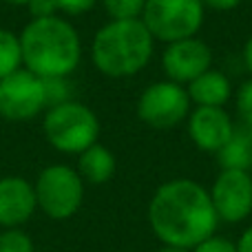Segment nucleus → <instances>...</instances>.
<instances>
[{"label": "nucleus", "mask_w": 252, "mask_h": 252, "mask_svg": "<svg viewBox=\"0 0 252 252\" xmlns=\"http://www.w3.org/2000/svg\"><path fill=\"white\" fill-rule=\"evenodd\" d=\"M148 226L153 235L168 246L192 250L217 232L219 217L208 188L188 177L164 182L148 201Z\"/></svg>", "instance_id": "obj_1"}, {"label": "nucleus", "mask_w": 252, "mask_h": 252, "mask_svg": "<svg viewBox=\"0 0 252 252\" xmlns=\"http://www.w3.org/2000/svg\"><path fill=\"white\" fill-rule=\"evenodd\" d=\"M18 35L22 66L40 78H69L82 60V40L78 29L60 13L31 18Z\"/></svg>", "instance_id": "obj_2"}, {"label": "nucleus", "mask_w": 252, "mask_h": 252, "mask_svg": "<svg viewBox=\"0 0 252 252\" xmlns=\"http://www.w3.org/2000/svg\"><path fill=\"white\" fill-rule=\"evenodd\" d=\"M155 38L142 20H109L91 42L93 66L113 80L133 78L148 66Z\"/></svg>", "instance_id": "obj_3"}, {"label": "nucleus", "mask_w": 252, "mask_h": 252, "mask_svg": "<svg viewBox=\"0 0 252 252\" xmlns=\"http://www.w3.org/2000/svg\"><path fill=\"white\" fill-rule=\"evenodd\" d=\"M42 133L56 151L80 155L100 139V120L91 106L66 100L44 111Z\"/></svg>", "instance_id": "obj_4"}, {"label": "nucleus", "mask_w": 252, "mask_h": 252, "mask_svg": "<svg viewBox=\"0 0 252 252\" xmlns=\"http://www.w3.org/2000/svg\"><path fill=\"white\" fill-rule=\"evenodd\" d=\"M38 210L53 221L71 219L84 201V179L66 164H51L38 173L33 182Z\"/></svg>", "instance_id": "obj_5"}, {"label": "nucleus", "mask_w": 252, "mask_h": 252, "mask_svg": "<svg viewBox=\"0 0 252 252\" xmlns=\"http://www.w3.org/2000/svg\"><path fill=\"white\" fill-rule=\"evenodd\" d=\"M206 7L201 0H146L139 20L155 42L168 44L175 40L195 38L204 27Z\"/></svg>", "instance_id": "obj_6"}, {"label": "nucleus", "mask_w": 252, "mask_h": 252, "mask_svg": "<svg viewBox=\"0 0 252 252\" xmlns=\"http://www.w3.org/2000/svg\"><path fill=\"white\" fill-rule=\"evenodd\" d=\"M190 109L192 102L186 87L173 80L148 84L137 97V118L155 130H168L186 122Z\"/></svg>", "instance_id": "obj_7"}, {"label": "nucleus", "mask_w": 252, "mask_h": 252, "mask_svg": "<svg viewBox=\"0 0 252 252\" xmlns=\"http://www.w3.org/2000/svg\"><path fill=\"white\" fill-rule=\"evenodd\" d=\"M49 109L44 78L25 66L0 80V115L11 122H27Z\"/></svg>", "instance_id": "obj_8"}, {"label": "nucleus", "mask_w": 252, "mask_h": 252, "mask_svg": "<svg viewBox=\"0 0 252 252\" xmlns=\"http://www.w3.org/2000/svg\"><path fill=\"white\" fill-rule=\"evenodd\" d=\"M208 192L219 221L241 223L252 215V173L248 170L221 168Z\"/></svg>", "instance_id": "obj_9"}, {"label": "nucleus", "mask_w": 252, "mask_h": 252, "mask_svg": "<svg viewBox=\"0 0 252 252\" xmlns=\"http://www.w3.org/2000/svg\"><path fill=\"white\" fill-rule=\"evenodd\" d=\"M213 66V51L201 38H184L168 42L161 53V69L166 80H173L186 87L204 71Z\"/></svg>", "instance_id": "obj_10"}, {"label": "nucleus", "mask_w": 252, "mask_h": 252, "mask_svg": "<svg viewBox=\"0 0 252 252\" xmlns=\"http://www.w3.org/2000/svg\"><path fill=\"white\" fill-rule=\"evenodd\" d=\"M235 120L223 106H195L186 118V130L197 151L217 155L235 133Z\"/></svg>", "instance_id": "obj_11"}, {"label": "nucleus", "mask_w": 252, "mask_h": 252, "mask_svg": "<svg viewBox=\"0 0 252 252\" xmlns=\"http://www.w3.org/2000/svg\"><path fill=\"white\" fill-rule=\"evenodd\" d=\"M38 210L33 184L20 175L0 177V228H20Z\"/></svg>", "instance_id": "obj_12"}, {"label": "nucleus", "mask_w": 252, "mask_h": 252, "mask_svg": "<svg viewBox=\"0 0 252 252\" xmlns=\"http://www.w3.org/2000/svg\"><path fill=\"white\" fill-rule=\"evenodd\" d=\"M186 91L195 106H226L232 97V82L226 73L210 66L186 84Z\"/></svg>", "instance_id": "obj_13"}, {"label": "nucleus", "mask_w": 252, "mask_h": 252, "mask_svg": "<svg viewBox=\"0 0 252 252\" xmlns=\"http://www.w3.org/2000/svg\"><path fill=\"white\" fill-rule=\"evenodd\" d=\"M118 168L115 155L104 146V144L95 142L78 155V173L84 179V184H93V186H102V184L111 182Z\"/></svg>", "instance_id": "obj_14"}, {"label": "nucleus", "mask_w": 252, "mask_h": 252, "mask_svg": "<svg viewBox=\"0 0 252 252\" xmlns=\"http://www.w3.org/2000/svg\"><path fill=\"white\" fill-rule=\"evenodd\" d=\"M221 168H239L252 173V126L239 124L228 144L217 153Z\"/></svg>", "instance_id": "obj_15"}, {"label": "nucleus", "mask_w": 252, "mask_h": 252, "mask_svg": "<svg viewBox=\"0 0 252 252\" xmlns=\"http://www.w3.org/2000/svg\"><path fill=\"white\" fill-rule=\"evenodd\" d=\"M22 69L20 35L9 29H0V80Z\"/></svg>", "instance_id": "obj_16"}, {"label": "nucleus", "mask_w": 252, "mask_h": 252, "mask_svg": "<svg viewBox=\"0 0 252 252\" xmlns=\"http://www.w3.org/2000/svg\"><path fill=\"white\" fill-rule=\"evenodd\" d=\"M111 20H139L146 0H100Z\"/></svg>", "instance_id": "obj_17"}, {"label": "nucleus", "mask_w": 252, "mask_h": 252, "mask_svg": "<svg viewBox=\"0 0 252 252\" xmlns=\"http://www.w3.org/2000/svg\"><path fill=\"white\" fill-rule=\"evenodd\" d=\"M0 252H35L33 239L22 228H2L0 230Z\"/></svg>", "instance_id": "obj_18"}, {"label": "nucleus", "mask_w": 252, "mask_h": 252, "mask_svg": "<svg viewBox=\"0 0 252 252\" xmlns=\"http://www.w3.org/2000/svg\"><path fill=\"white\" fill-rule=\"evenodd\" d=\"M237 115L239 122L252 126V78H248L239 89H237Z\"/></svg>", "instance_id": "obj_19"}, {"label": "nucleus", "mask_w": 252, "mask_h": 252, "mask_svg": "<svg viewBox=\"0 0 252 252\" xmlns=\"http://www.w3.org/2000/svg\"><path fill=\"white\" fill-rule=\"evenodd\" d=\"M190 252H237V246L232 244L230 239H226V237L215 232L213 237H208V239H204L201 244H197Z\"/></svg>", "instance_id": "obj_20"}, {"label": "nucleus", "mask_w": 252, "mask_h": 252, "mask_svg": "<svg viewBox=\"0 0 252 252\" xmlns=\"http://www.w3.org/2000/svg\"><path fill=\"white\" fill-rule=\"evenodd\" d=\"M60 13H66V16H82V13L91 11L100 0H56Z\"/></svg>", "instance_id": "obj_21"}, {"label": "nucleus", "mask_w": 252, "mask_h": 252, "mask_svg": "<svg viewBox=\"0 0 252 252\" xmlns=\"http://www.w3.org/2000/svg\"><path fill=\"white\" fill-rule=\"evenodd\" d=\"M27 9H29L31 18H49V16H58L60 13L56 0H29Z\"/></svg>", "instance_id": "obj_22"}, {"label": "nucleus", "mask_w": 252, "mask_h": 252, "mask_svg": "<svg viewBox=\"0 0 252 252\" xmlns=\"http://www.w3.org/2000/svg\"><path fill=\"white\" fill-rule=\"evenodd\" d=\"M201 4L213 11H232L241 4V0H201Z\"/></svg>", "instance_id": "obj_23"}, {"label": "nucleus", "mask_w": 252, "mask_h": 252, "mask_svg": "<svg viewBox=\"0 0 252 252\" xmlns=\"http://www.w3.org/2000/svg\"><path fill=\"white\" fill-rule=\"evenodd\" d=\"M237 252H252V226H248L241 232L239 241H237Z\"/></svg>", "instance_id": "obj_24"}, {"label": "nucleus", "mask_w": 252, "mask_h": 252, "mask_svg": "<svg viewBox=\"0 0 252 252\" xmlns=\"http://www.w3.org/2000/svg\"><path fill=\"white\" fill-rule=\"evenodd\" d=\"M244 62H246V69H248L252 75V33L248 35V40H246V44H244Z\"/></svg>", "instance_id": "obj_25"}, {"label": "nucleus", "mask_w": 252, "mask_h": 252, "mask_svg": "<svg viewBox=\"0 0 252 252\" xmlns=\"http://www.w3.org/2000/svg\"><path fill=\"white\" fill-rule=\"evenodd\" d=\"M157 252H190L188 248H182V246H168V244H161V248Z\"/></svg>", "instance_id": "obj_26"}, {"label": "nucleus", "mask_w": 252, "mask_h": 252, "mask_svg": "<svg viewBox=\"0 0 252 252\" xmlns=\"http://www.w3.org/2000/svg\"><path fill=\"white\" fill-rule=\"evenodd\" d=\"M2 2L11 4V7H27V4H29V0H2Z\"/></svg>", "instance_id": "obj_27"}]
</instances>
